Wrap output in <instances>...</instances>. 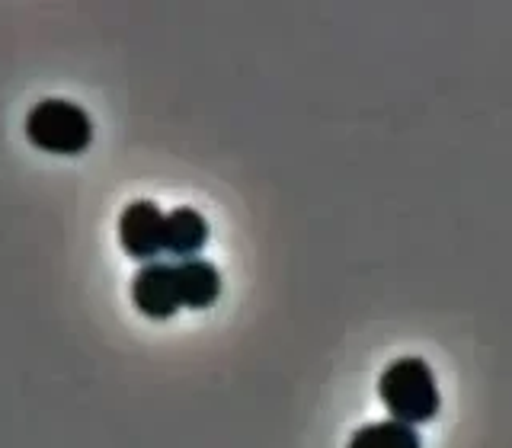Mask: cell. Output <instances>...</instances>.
Returning a JSON list of instances; mask_svg holds the SVG:
<instances>
[{"label":"cell","mask_w":512,"mask_h":448,"mask_svg":"<svg viewBox=\"0 0 512 448\" xmlns=\"http://www.w3.org/2000/svg\"><path fill=\"white\" fill-rule=\"evenodd\" d=\"M378 397L384 410L391 413V420L407 423V426H420L436 420V413L442 407L439 397V384L426 359L404 356L394 359L378 378Z\"/></svg>","instance_id":"cell-1"},{"label":"cell","mask_w":512,"mask_h":448,"mask_svg":"<svg viewBox=\"0 0 512 448\" xmlns=\"http://www.w3.org/2000/svg\"><path fill=\"white\" fill-rule=\"evenodd\" d=\"M26 138L48 154H84L93 141V122L71 100H42L26 116Z\"/></svg>","instance_id":"cell-2"},{"label":"cell","mask_w":512,"mask_h":448,"mask_svg":"<svg viewBox=\"0 0 512 448\" xmlns=\"http://www.w3.org/2000/svg\"><path fill=\"white\" fill-rule=\"evenodd\" d=\"M164 228H167V215L148 199L128 202L125 212L119 218V240L122 250L141 263H154L160 253H164Z\"/></svg>","instance_id":"cell-3"},{"label":"cell","mask_w":512,"mask_h":448,"mask_svg":"<svg viewBox=\"0 0 512 448\" xmlns=\"http://www.w3.org/2000/svg\"><path fill=\"white\" fill-rule=\"evenodd\" d=\"M135 308L151 320H170L183 308L180 292H176V269L170 263H144L132 282Z\"/></svg>","instance_id":"cell-4"},{"label":"cell","mask_w":512,"mask_h":448,"mask_svg":"<svg viewBox=\"0 0 512 448\" xmlns=\"http://www.w3.org/2000/svg\"><path fill=\"white\" fill-rule=\"evenodd\" d=\"M176 269V292L183 308H212L221 298V272L208 260H183L173 263Z\"/></svg>","instance_id":"cell-5"},{"label":"cell","mask_w":512,"mask_h":448,"mask_svg":"<svg viewBox=\"0 0 512 448\" xmlns=\"http://www.w3.org/2000/svg\"><path fill=\"white\" fill-rule=\"evenodd\" d=\"M205 244H208L205 218L196 212V208H173L167 215V228H164V250L180 256V260H192Z\"/></svg>","instance_id":"cell-6"},{"label":"cell","mask_w":512,"mask_h":448,"mask_svg":"<svg viewBox=\"0 0 512 448\" xmlns=\"http://www.w3.org/2000/svg\"><path fill=\"white\" fill-rule=\"evenodd\" d=\"M346 448H423V439H420V432L407 423L381 420V423H368L352 432Z\"/></svg>","instance_id":"cell-7"}]
</instances>
